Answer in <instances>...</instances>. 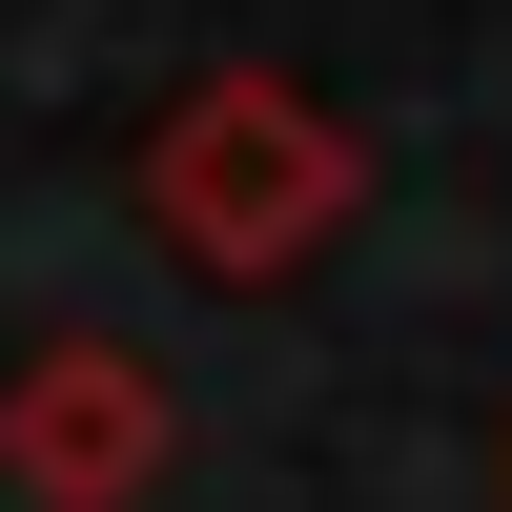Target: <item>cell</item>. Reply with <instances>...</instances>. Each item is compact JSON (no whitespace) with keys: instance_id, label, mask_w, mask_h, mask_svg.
<instances>
[{"instance_id":"cell-1","label":"cell","mask_w":512,"mask_h":512,"mask_svg":"<svg viewBox=\"0 0 512 512\" xmlns=\"http://www.w3.org/2000/svg\"><path fill=\"white\" fill-rule=\"evenodd\" d=\"M328 205H349V144L308 123V82H205V103L144 144V226L185 246V267H226V287L308 267Z\"/></svg>"},{"instance_id":"cell-2","label":"cell","mask_w":512,"mask_h":512,"mask_svg":"<svg viewBox=\"0 0 512 512\" xmlns=\"http://www.w3.org/2000/svg\"><path fill=\"white\" fill-rule=\"evenodd\" d=\"M164 472V369L144 349H41L21 410H0V492L21 512H123Z\"/></svg>"}]
</instances>
